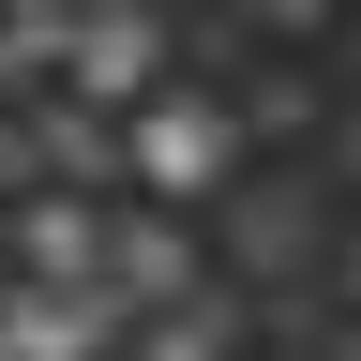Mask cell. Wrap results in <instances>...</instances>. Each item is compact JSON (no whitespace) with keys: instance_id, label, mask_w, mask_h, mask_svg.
I'll use <instances>...</instances> for the list:
<instances>
[{"instance_id":"obj_6","label":"cell","mask_w":361,"mask_h":361,"mask_svg":"<svg viewBox=\"0 0 361 361\" xmlns=\"http://www.w3.org/2000/svg\"><path fill=\"white\" fill-rule=\"evenodd\" d=\"M166 361H211V346H196V331H180V346H166Z\"/></svg>"},{"instance_id":"obj_2","label":"cell","mask_w":361,"mask_h":361,"mask_svg":"<svg viewBox=\"0 0 361 361\" xmlns=\"http://www.w3.org/2000/svg\"><path fill=\"white\" fill-rule=\"evenodd\" d=\"M61 61H75V90H90V106H135V90L166 75V16H151V0H90Z\"/></svg>"},{"instance_id":"obj_4","label":"cell","mask_w":361,"mask_h":361,"mask_svg":"<svg viewBox=\"0 0 361 361\" xmlns=\"http://www.w3.org/2000/svg\"><path fill=\"white\" fill-rule=\"evenodd\" d=\"M0 241H16L30 271H106V211H90V196H30Z\"/></svg>"},{"instance_id":"obj_5","label":"cell","mask_w":361,"mask_h":361,"mask_svg":"<svg viewBox=\"0 0 361 361\" xmlns=\"http://www.w3.org/2000/svg\"><path fill=\"white\" fill-rule=\"evenodd\" d=\"M331 0H241V30H316Z\"/></svg>"},{"instance_id":"obj_3","label":"cell","mask_w":361,"mask_h":361,"mask_svg":"<svg viewBox=\"0 0 361 361\" xmlns=\"http://www.w3.org/2000/svg\"><path fill=\"white\" fill-rule=\"evenodd\" d=\"M106 286H121V301H180V286H196V241H180V211H166V196L106 226Z\"/></svg>"},{"instance_id":"obj_1","label":"cell","mask_w":361,"mask_h":361,"mask_svg":"<svg viewBox=\"0 0 361 361\" xmlns=\"http://www.w3.org/2000/svg\"><path fill=\"white\" fill-rule=\"evenodd\" d=\"M226 151H241V135H226V106H211V90H135V121H121V166L151 180L166 211L196 196V180H226Z\"/></svg>"},{"instance_id":"obj_7","label":"cell","mask_w":361,"mask_h":361,"mask_svg":"<svg viewBox=\"0 0 361 361\" xmlns=\"http://www.w3.org/2000/svg\"><path fill=\"white\" fill-rule=\"evenodd\" d=\"M346 286H361V256H346Z\"/></svg>"}]
</instances>
